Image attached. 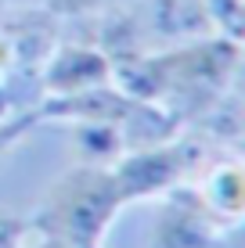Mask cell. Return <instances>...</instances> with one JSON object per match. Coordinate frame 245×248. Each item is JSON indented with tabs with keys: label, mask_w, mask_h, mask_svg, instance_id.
<instances>
[{
	"label": "cell",
	"mask_w": 245,
	"mask_h": 248,
	"mask_svg": "<svg viewBox=\"0 0 245 248\" xmlns=\"http://www.w3.org/2000/svg\"><path fill=\"white\" fill-rule=\"evenodd\" d=\"M123 205L126 202L112 176V166L80 162L47 187L44 202L29 216V227L33 234L54 237L72 248H101Z\"/></svg>",
	"instance_id": "6da1fadb"
},
{
	"label": "cell",
	"mask_w": 245,
	"mask_h": 248,
	"mask_svg": "<svg viewBox=\"0 0 245 248\" xmlns=\"http://www.w3.org/2000/svg\"><path fill=\"white\" fill-rule=\"evenodd\" d=\"M213 158H220V148L188 126V130H177L173 137H166L159 144L123 151L112 162V176L123 191V202H141L151 194H166L170 187L188 184Z\"/></svg>",
	"instance_id": "7a4b0ae2"
},
{
	"label": "cell",
	"mask_w": 245,
	"mask_h": 248,
	"mask_svg": "<svg viewBox=\"0 0 245 248\" xmlns=\"http://www.w3.org/2000/svg\"><path fill=\"white\" fill-rule=\"evenodd\" d=\"M238 223L224 219L198 187L180 184L163 194V205L155 212L148 248H224L227 234H234Z\"/></svg>",
	"instance_id": "3957f363"
},
{
	"label": "cell",
	"mask_w": 245,
	"mask_h": 248,
	"mask_svg": "<svg viewBox=\"0 0 245 248\" xmlns=\"http://www.w3.org/2000/svg\"><path fill=\"white\" fill-rule=\"evenodd\" d=\"M112 79V58L105 50L80 44V40H58L47 62L40 65V90L44 97H65Z\"/></svg>",
	"instance_id": "277c9868"
},
{
	"label": "cell",
	"mask_w": 245,
	"mask_h": 248,
	"mask_svg": "<svg viewBox=\"0 0 245 248\" xmlns=\"http://www.w3.org/2000/svg\"><path fill=\"white\" fill-rule=\"evenodd\" d=\"M202 198L213 205L224 219L238 223L242 219V209H245V180H242V166L238 162H224V166H213L206 176V184L198 187Z\"/></svg>",
	"instance_id": "5b68a950"
},
{
	"label": "cell",
	"mask_w": 245,
	"mask_h": 248,
	"mask_svg": "<svg viewBox=\"0 0 245 248\" xmlns=\"http://www.w3.org/2000/svg\"><path fill=\"white\" fill-rule=\"evenodd\" d=\"M72 144L80 162H90V166H112L126 151L123 133L108 123H72Z\"/></svg>",
	"instance_id": "8992f818"
},
{
	"label": "cell",
	"mask_w": 245,
	"mask_h": 248,
	"mask_svg": "<svg viewBox=\"0 0 245 248\" xmlns=\"http://www.w3.org/2000/svg\"><path fill=\"white\" fill-rule=\"evenodd\" d=\"M115 4H126V0H47V11L62 22H72V18H87V15H98Z\"/></svg>",
	"instance_id": "52a82bcc"
},
{
	"label": "cell",
	"mask_w": 245,
	"mask_h": 248,
	"mask_svg": "<svg viewBox=\"0 0 245 248\" xmlns=\"http://www.w3.org/2000/svg\"><path fill=\"white\" fill-rule=\"evenodd\" d=\"M29 234H33L29 219H22V216H7V212H0V248H25Z\"/></svg>",
	"instance_id": "ba28073f"
},
{
	"label": "cell",
	"mask_w": 245,
	"mask_h": 248,
	"mask_svg": "<svg viewBox=\"0 0 245 248\" xmlns=\"http://www.w3.org/2000/svg\"><path fill=\"white\" fill-rule=\"evenodd\" d=\"M25 248H72V245H65V241H54V237H40L36 245H25Z\"/></svg>",
	"instance_id": "9c48e42d"
}]
</instances>
